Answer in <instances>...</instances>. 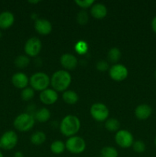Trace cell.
<instances>
[{
    "label": "cell",
    "mask_w": 156,
    "mask_h": 157,
    "mask_svg": "<svg viewBox=\"0 0 156 157\" xmlns=\"http://www.w3.org/2000/svg\"><path fill=\"white\" fill-rule=\"evenodd\" d=\"M18 144V136L12 130H9L2 135L0 138V148L10 150L15 148Z\"/></svg>",
    "instance_id": "52a82bcc"
},
{
    "label": "cell",
    "mask_w": 156,
    "mask_h": 157,
    "mask_svg": "<svg viewBox=\"0 0 156 157\" xmlns=\"http://www.w3.org/2000/svg\"><path fill=\"white\" fill-rule=\"evenodd\" d=\"M96 68L100 71H105L109 68L108 62L106 61H102V60L99 61L96 64Z\"/></svg>",
    "instance_id": "4dcf8cb0"
},
{
    "label": "cell",
    "mask_w": 156,
    "mask_h": 157,
    "mask_svg": "<svg viewBox=\"0 0 156 157\" xmlns=\"http://www.w3.org/2000/svg\"><path fill=\"white\" fill-rule=\"evenodd\" d=\"M39 98L43 104H46V105H51L58 101V92L54 89L47 88L41 91Z\"/></svg>",
    "instance_id": "8fae6325"
},
{
    "label": "cell",
    "mask_w": 156,
    "mask_h": 157,
    "mask_svg": "<svg viewBox=\"0 0 156 157\" xmlns=\"http://www.w3.org/2000/svg\"><path fill=\"white\" fill-rule=\"evenodd\" d=\"M151 26L153 32H154V33H156V16H154V18H153L152 21H151Z\"/></svg>",
    "instance_id": "1f68e13d"
},
{
    "label": "cell",
    "mask_w": 156,
    "mask_h": 157,
    "mask_svg": "<svg viewBox=\"0 0 156 157\" xmlns=\"http://www.w3.org/2000/svg\"><path fill=\"white\" fill-rule=\"evenodd\" d=\"M29 82L34 90L42 91L47 88L50 84V79L48 75L44 72H36L32 75Z\"/></svg>",
    "instance_id": "277c9868"
},
{
    "label": "cell",
    "mask_w": 156,
    "mask_h": 157,
    "mask_svg": "<svg viewBox=\"0 0 156 157\" xmlns=\"http://www.w3.org/2000/svg\"><path fill=\"white\" fill-rule=\"evenodd\" d=\"M71 75L65 70H59L53 74L50 78V84L57 92L65 91L71 83Z\"/></svg>",
    "instance_id": "6da1fadb"
},
{
    "label": "cell",
    "mask_w": 156,
    "mask_h": 157,
    "mask_svg": "<svg viewBox=\"0 0 156 157\" xmlns=\"http://www.w3.org/2000/svg\"><path fill=\"white\" fill-rule=\"evenodd\" d=\"M90 13L93 18L102 19L107 15V9L105 5L102 3H94L90 9Z\"/></svg>",
    "instance_id": "2e32d148"
},
{
    "label": "cell",
    "mask_w": 156,
    "mask_h": 157,
    "mask_svg": "<svg viewBox=\"0 0 156 157\" xmlns=\"http://www.w3.org/2000/svg\"><path fill=\"white\" fill-rule=\"evenodd\" d=\"M50 151L54 154L59 155L64 153L66 149V146L64 142H62L61 140H55L54 142H53L50 144Z\"/></svg>",
    "instance_id": "7402d4cb"
},
{
    "label": "cell",
    "mask_w": 156,
    "mask_h": 157,
    "mask_svg": "<svg viewBox=\"0 0 156 157\" xmlns=\"http://www.w3.org/2000/svg\"><path fill=\"white\" fill-rule=\"evenodd\" d=\"M35 124V117L28 113H23L17 116L13 123L15 128L21 132L28 131L34 127Z\"/></svg>",
    "instance_id": "3957f363"
},
{
    "label": "cell",
    "mask_w": 156,
    "mask_h": 157,
    "mask_svg": "<svg viewBox=\"0 0 156 157\" xmlns=\"http://www.w3.org/2000/svg\"><path fill=\"white\" fill-rule=\"evenodd\" d=\"M154 76H155V79H156V71H155V73H154Z\"/></svg>",
    "instance_id": "8d00e7d4"
},
{
    "label": "cell",
    "mask_w": 156,
    "mask_h": 157,
    "mask_svg": "<svg viewBox=\"0 0 156 157\" xmlns=\"http://www.w3.org/2000/svg\"><path fill=\"white\" fill-rule=\"evenodd\" d=\"M75 3L82 9H87V8L92 7L95 2L93 0H76Z\"/></svg>",
    "instance_id": "f546056e"
},
{
    "label": "cell",
    "mask_w": 156,
    "mask_h": 157,
    "mask_svg": "<svg viewBox=\"0 0 156 157\" xmlns=\"http://www.w3.org/2000/svg\"><path fill=\"white\" fill-rule=\"evenodd\" d=\"M89 20V15L86 11L82 10L80 12H78L76 15V21L81 25H84L88 22Z\"/></svg>",
    "instance_id": "83f0119b"
},
{
    "label": "cell",
    "mask_w": 156,
    "mask_h": 157,
    "mask_svg": "<svg viewBox=\"0 0 156 157\" xmlns=\"http://www.w3.org/2000/svg\"><path fill=\"white\" fill-rule=\"evenodd\" d=\"M90 114L95 121L102 122L108 118L110 110L104 104L95 103L90 107Z\"/></svg>",
    "instance_id": "8992f818"
},
{
    "label": "cell",
    "mask_w": 156,
    "mask_h": 157,
    "mask_svg": "<svg viewBox=\"0 0 156 157\" xmlns=\"http://www.w3.org/2000/svg\"><path fill=\"white\" fill-rule=\"evenodd\" d=\"M1 37H2V33H1V32H0V38H1Z\"/></svg>",
    "instance_id": "74e56055"
},
{
    "label": "cell",
    "mask_w": 156,
    "mask_h": 157,
    "mask_svg": "<svg viewBox=\"0 0 156 157\" xmlns=\"http://www.w3.org/2000/svg\"><path fill=\"white\" fill-rule=\"evenodd\" d=\"M115 140L118 146L122 148H129L132 147L134 143L133 135L125 130H119L115 136Z\"/></svg>",
    "instance_id": "ba28073f"
},
{
    "label": "cell",
    "mask_w": 156,
    "mask_h": 157,
    "mask_svg": "<svg viewBox=\"0 0 156 157\" xmlns=\"http://www.w3.org/2000/svg\"><path fill=\"white\" fill-rule=\"evenodd\" d=\"M40 1H29L28 2H30V3H35V4H36V3H38V2H39Z\"/></svg>",
    "instance_id": "836d02e7"
},
{
    "label": "cell",
    "mask_w": 156,
    "mask_h": 157,
    "mask_svg": "<svg viewBox=\"0 0 156 157\" xmlns=\"http://www.w3.org/2000/svg\"><path fill=\"white\" fill-rule=\"evenodd\" d=\"M80 128V121L75 115H67L63 118L60 125L61 133L66 136H73Z\"/></svg>",
    "instance_id": "7a4b0ae2"
},
{
    "label": "cell",
    "mask_w": 156,
    "mask_h": 157,
    "mask_svg": "<svg viewBox=\"0 0 156 157\" xmlns=\"http://www.w3.org/2000/svg\"><path fill=\"white\" fill-rule=\"evenodd\" d=\"M63 100L67 104H75L79 100V96L73 90H65L62 95Z\"/></svg>",
    "instance_id": "ac0fdd59"
},
{
    "label": "cell",
    "mask_w": 156,
    "mask_h": 157,
    "mask_svg": "<svg viewBox=\"0 0 156 157\" xmlns=\"http://www.w3.org/2000/svg\"><path fill=\"white\" fill-rule=\"evenodd\" d=\"M15 65L18 68H25L30 63V59L26 55H19L15 59Z\"/></svg>",
    "instance_id": "cb8c5ba5"
},
{
    "label": "cell",
    "mask_w": 156,
    "mask_h": 157,
    "mask_svg": "<svg viewBox=\"0 0 156 157\" xmlns=\"http://www.w3.org/2000/svg\"><path fill=\"white\" fill-rule=\"evenodd\" d=\"M15 17L11 12L5 11L0 13V28L3 29H8L13 25Z\"/></svg>",
    "instance_id": "e0dca14e"
},
{
    "label": "cell",
    "mask_w": 156,
    "mask_h": 157,
    "mask_svg": "<svg viewBox=\"0 0 156 157\" xmlns=\"http://www.w3.org/2000/svg\"><path fill=\"white\" fill-rule=\"evenodd\" d=\"M128 71L125 65L115 64L110 68V76L116 81H122L128 77Z\"/></svg>",
    "instance_id": "30bf717a"
},
{
    "label": "cell",
    "mask_w": 156,
    "mask_h": 157,
    "mask_svg": "<svg viewBox=\"0 0 156 157\" xmlns=\"http://www.w3.org/2000/svg\"><path fill=\"white\" fill-rule=\"evenodd\" d=\"M66 149L73 154L82 153L86 149V142L82 137L77 136H70L66 142Z\"/></svg>",
    "instance_id": "5b68a950"
},
{
    "label": "cell",
    "mask_w": 156,
    "mask_h": 157,
    "mask_svg": "<svg viewBox=\"0 0 156 157\" xmlns=\"http://www.w3.org/2000/svg\"><path fill=\"white\" fill-rule=\"evenodd\" d=\"M42 48V44L39 38L32 37L26 41L24 44V52L26 55L30 57H35L40 53Z\"/></svg>",
    "instance_id": "9c48e42d"
},
{
    "label": "cell",
    "mask_w": 156,
    "mask_h": 157,
    "mask_svg": "<svg viewBox=\"0 0 156 157\" xmlns=\"http://www.w3.org/2000/svg\"><path fill=\"white\" fill-rule=\"evenodd\" d=\"M132 148L134 151L137 153H142L146 150V146L145 143L142 140H137L133 143Z\"/></svg>",
    "instance_id": "f1b7e54d"
},
{
    "label": "cell",
    "mask_w": 156,
    "mask_h": 157,
    "mask_svg": "<svg viewBox=\"0 0 156 157\" xmlns=\"http://www.w3.org/2000/svg\"><path fill=\"white\" fill-rule=\"evenodd\" d=\"M0 157H4V156H3V154L2 153L1 151H0Z\"/></svg>",
    "instance_id": "e575fe53"
},
{
    "label": "cell",
    "mask_w": 156,
    "mask_h": 157,
    "mask_svg": "<svg viewBox=\"0 0 156 157\" xmlns=\"http://www.w3.org/2000/svg\"><path fill=\"white\" fill-rule=\"evenodd\" d=\"M60 62L66 70H73L78 64L77 58L70 53H66L61 55Z\"/></svg>",
    "instance_id": "4fadbf2b"
},
{
    "label": "cell",
    "mask_w": 156,
    "mask_h": 157,
    "mask_svg": "<svg viewBox=\"0 0 156 157\" xmlns=\"http://www.w3.org/2000/svg\"><path fill=\"white\" fill-rule=\"evenodd\" d=\"M154 144H155V146H156V136H155V138H154Z\"/></svg>",
    "instance_id": "d590c367"
},
{
    "label": "cell",
    "mask_w": 156,
    "mask_h": 157,
    "mask_svg": "<svg viewBox=\"0 0 156 157\" xmlns=\"http://www.w3.org/2000/svg\"><path fill=\"white\" fill-rule=\"evenodd\" d=\"M105 127L107 130L111 132L119 131L120 129V123L117 119L115 118H110L106 120L105 123Z\"/></svg>",
    "instance_id": "603a6c76"
},
{
    "label": "cell",
    "mask_w": 156,
    "mask_h": 157,
    "mask_svg": "<svg viewBox=\"0 0 156 157\" xmlns=\"http://www.w3.org/2000/svg\"><path fill=\"white\" fill-rule=\"evenodd\" d=\"M12 82L15 87L23 90L28 85L29 79L25 74L22 72H17L12 75Z\"/></svg>",
    "instance_id": "5bb4252c"
},
{
    "label": "cell",
    "mask_w": 156,
    "mask_h": 157,
    "mask_svg": "<svg viewBox=\"0 0 156 157\" xmlns=\"http://www.w3.org/2000/svg\"><path fill=\"white\" fill-rule=\"evenodd\" d=\"M14 157H24V154L21 151H17L14 155Z\"/></svg>",
    "instance_id": "d6a6232c"
},
{
    "label": "cell",
    "mask_w": 156,
    "mask_h": 157,
    "mask_svg": "<svg viewBox=\"0 0 156 157\" xmlns=\"http://www.w3.org/2000/svg\"><path fill=\"white\" fill-rule=\"evenodd\" d=\"M121 56H122L121 51L118 48L116 47L112 48L111 49H110L108 54H107L108 61L111 63H117L120 60Z\"/></svg>",
    "instance_id": "ffe728a7"
},
{
    "label": "cell",
    "mask_w": 156,
    "mask_h": 157,
    "mask_svg": "<svg viewBox=\"0 0 156 157\" xmlns=\"http://www.w3.org/2000/svg\"><path fill=\"white\" fill-rule=\"evenodd\" d=\"M35 96V90L32 87H25L21 93V97L24 101H30Z\"/></svg>",
    "instance_id": "4316f807"
},
{
    "label": "cell",
    "mask_w": 156,
    "mask_h": 157,
    "mask_svg": "<svg viewBox=\"0 0 156 157\" xmlns=\"http://www.w3.org/2000/svg\"><path fill=\"white\" fill-rule=\"evenodd\" d=\"M75 51L79 55H84L88 51V44L84 41H79L75 44Z\"/></svg>",
    "instance_id": "484cf974"
},
{
    "label": "cell",
    "mask_w": 156,
    "mask_h": 157,
    "mask_svg": "<svg viewBox=\"0 0 156 157\" xmlns=\"http://www.w3.org/2000/svg\"><path fill=\"white\" fill-rule=\"evenodd\" d=\"M35 29L40 35H47L52 31V25L45 18H37L35 21Z\"/></svg>",
    "instance_id": "7c38bea8"
},
{
    "label": "cell",
    "mask_w": 156,
    "mask_h": 157,
    "mask_svg": "<svg viewBox=\"0 0 156 157\" xmlns=\"http://www.w3.org/2000/svg\"><path fill=\"white\" fill-rule=\"evenodd\" d=\"M118 151L113 147H105L101 150L100 157H118Z\"/></svg>",
    "instance_id": "d4e9b609"
},
{
    "label": "cell",
    "mask_w": 156,
    "mask_h": 157,
    "mask_svg": "<svg viewBox=\"0 0 156 157\" xmlns=\"http://www.w3.org/2000/svg\"><path fill=\"white\" fill-rule=\"evenodd\" d=\"M152 113V109L149 105L145 104L137 106L135 110V115L136 117L141 121H145L150 117Z\"/></svg>",
    "instance_id": "9a60e30c"
},
{
    "label": "cell",
    "mask_w": 156,
    "mask_h": 157,
    "mask_svg": "<svg viewBox=\"0 0 156 157\" xmlns=\"http://www.w3.org/2000/svg\"><path fill=\"white\" fill-rule=\"evenodd\" d=\"M50 118V113L48 109L45 107L39 109L38 111L35 113V119H36L38 122L45 123Z\"/></svg>",
    "instance_id": "d6986e66"
},
{
    "label": "cell",
    "mask_w": 156,
    "mask_h": 157,
    "mask_svg": "<svg viewBox=\"0 0 156 157\" xmlns=\"http://www.w3.org/2000/svg\"><path fill=\"white\" fill-rule=\"evenodd\" d=\"M46 134L42 131H36L31 136V142L34 145H41L46 140Z\"/></svg>",
    "instance_id": "44dd1931"
}]
</instances>
